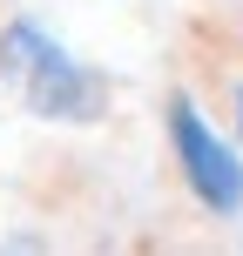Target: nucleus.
Masks as SVG:
<instances>
[{"label":"nucleus","mask_w":243,"mask_h":256,"mask_svg":"<svg viewBox=\"0 0 243 256\" xmlns=\"http://www.w3.org/2000/svg\"><path fill=\"white\" fill-rule=\"evenodd\" d=\"M0 88L48 128H95L108 115L115 81L88 54H75L48 20L14 14V20H0Z\"/></svg>","instance_id":"f257e3e1"},{"label":"nucleus","mask_w":243,"mask_h":256,"mask_svg":"<svg viewBox=\"0 0 243 256\" xmlns=\"http://www.w3.org/2000/svg\"><path fill=\"white\" fill-rule=\"evenodd\" d=\"M162 135H169L176 176H182V189L196 196V209L216 216V222H236L243 216V142L223 135L189 88H176L162 102Z\"/></svg>","instance_id":"f03ea898"},{"label":"nucleus","mask_w":243,"mask_h":256,"mask_svg":"<svg viewBox=\"0 0 243 256\" xmlns=\"http://www.w3.org/2000/svg\"><path fill=\"white\" fill-rule=\"evenodd\" d=\"M230 115H236V142H243V81H236V94H230Z\"/></svg>","instance_id":"7ed1b4c3"}]
</instances>
